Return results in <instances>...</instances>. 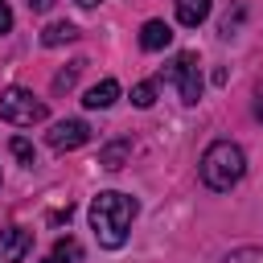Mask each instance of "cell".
Listing matches in <instances>:
<instances>
[{
    "label": "cell",
    "instance_id": "6da1fadb",
    "mask_svg": "<svg viewBox=\"0 0 263 263\" xmlns=\"http://www.w3.org/2000/svg\"><path fill=\"white\" fill-rule=\"evenodd\" d=\"M140 214V201L127 197V193H115V189H103L95 201H90V230L99 238V247L107 251H119L127 242V230Z\"/></svg>",
    "mask_w": 263,
    "mask_h": 263
},
{
    "label": "cell",
    "instance_id": "7a4b0ae2",
    "mask_svg": "<svg viewBox=\"0 0 263 263\" xmlns=\"http://www.w3.org/2000/svg\"><path fill=\"white\" fill-rule=\"evenodd\" d=\"M197 173H201L205 189H214V193H230V189L242 181V173H247V156H242L238 144H230V140H214V144L201 152Z\"/></svg>",
    "mask_w": 263,
    "mask_h": 263
},
{
    "label": "cell",
    "instance_id": "3957f363",
    "mask_svg": "<svg viewBox=\"0 0 263 263\" xmlns=\"http://www.w3.org/2000/svg\"><path fill=\"white\" fill-rule=\"evenodd\" d=\"M0 119L12 127H33L45 119V103L33 99V90H25V86H8L0 95Z\"/></svg>",
    "mask_w": 263,
    "mask_h": 263
},
{
    "label": "cell",
    "instance_id": "277c9868",
    "mask_svg": "<svg viewBox=\"0 0 263 263\" xmlns=\"http://www.w3.org/2000/svg\"><path fill=\"white\" fill-rule=\"evenodd\" d=\"M164 78L177 86L181 103H197V99H201V66H197V53H189V49L177 53V58L168 62Z\"/></svg>",
    "mask_w": 263,
    "mask_h": 263
},
{
    "label": "cell",
    "instance_id": "5b68a950",
    "mask_svg": "<svg viewBox=\"0 0 263 263\" xmlns=\"http://www.w3.org/2000/svg\"><path fill=\"white\" fill-rule=\"evenodd\" d=\"M90 140V127H86V119H58L49 132H45V144L53 148V152H70V148H82Z\"/></svg>",
    "mask_w": 263,
    "mask_h": 263
},
{
    "label": "cell",
    "instance_id": "8992f818",
    "mask_svg": "<svg viewBox=\"0 0 263 263\" xmlns=\"http://www.w3.org/2000/svg\"><path fill=\"white\" fill-rule=\"evenodd\" d=\"M29 247H33V234H29L25 226L0 230V263H21V259L29 255Z\"/></svg>",
    "mask_w": 263,
    "mask_h": 263
},
{
    "label": "cell",
    "instance_id": "52a82bcc",
    "mask_svg": "<svg viewBox=\"0 0 263 263\" xmlns=\"http://www.w3.org/2000/svg\"><path fill=\"white\" fill-rule=\"evenodd\" d=\"M115 99H119V82H115V78H103V82H95V86L82 95V103H86L90 111H107V107H115Z\"/></svg>",
    "mask_w": 263,
    "mask_h": 263
},
{
    "label": "cell",
    "instance_id": "ba28073f",
    "mask_svg": "<svg viewBox=\"0 0 263 263\" xmlns=\"http://www.w3.org/2000/svg\"><path fill=\"white\" fill-rule=\"evenodd\" d=\"M168 41H173V29L164 21H144V29H140V45L144 49H164Z\"/></svg>",
    "mask_w": 263,
    "mask_h": 263
},
{
    "label": "cell",
    "instance_id": "9c48e42d",
    "mask_svg": "<svg viewBox=\"0 0 263 263\" xmlns=\"http://www.w3.org/2000/svg\"><path fill=\"white\" fill-rule=\"evenodd\" d=\"M210 16V0H177V21L185 29H197Z\"/></svg>",
    "mask_w": 263,
    "mask_h": 263
},
{
    "label": "cell",
    "instance_id": "30bf717a",
    "mask_svg": "<svg viewBox=\"0 0 263 263\" xmlns=\"http://www.w3.org/2000/svg\"><path fill=\"white\" fill-rule=\"evenodd\" d=\"M45 263H82V242L78 238H58Z\"/></svg>",
    "mask_w": 263,
    "mask_h": 263
},
{
    "label": "cell",
    "instance_id": "8fae6325",
    "mask_svg": "<svg viewBox=\"0 0 263 263\" xmlns=\"http://www.w3.org/2000/svg\"><path fill=\"white\" fill-rule=\"evenodd\" d=\"M74 37H78V29H74L70 21H53V25L41 33V45L53 49V45H66V41H74Z\"/></svg>",
    "mask_w": 263,
    "mask_h": 263
},
{
    "label": "cell",
    "instance_id": "7c38bea8",
    "mask_svg": "<svg viewBox=\"0 0 263 263\" xmlns=\"http://www.w3.org/2000/svg\"><path fill=\"white\" fill-rule=\"evenodd\" d=\"M127 152H132V144H127V140H115V144H107V148L99 152V164L115 173V168H123V160H127Z\"/></svg>",
    "mask_w": 263,
    "mask_h": 263
},
{
    "label": "cell",
    "instance_id": "4fadbf2b",
    "mask_svg": "<svg viewBox=\"0 0 263 263\" xmlns=\"http://www.w3.org/2000/svg\"><path fill=\"white\" fill-rule=\"evenodd\" d=\"M82 66H86V62H70L66 70H58V74H53V95H62V90H70V86L78 82V74H82Z\"/></svg>",
    "mask_w": 263,
    "mask_h": 263
},
{
    "label": "cell",
    "instance_id": "5bb4252c",
    "mask_svg": "<svg viewBox=\"0 0 263 263\" xmlns=\"http://www.w3.org/2000/svg\"><path fill=\"white\" fill-rule=\"evenodd\" d=\"M132 103L136 107H152L156 103V82H136L132 86Z\"/></svg>",
    "mask_w": 263,
    "mask_h": 263
},
{
    "label": "cell",
    "instance_id": "9a60e30c",
    "mask_svg": "<svg viewBox=\"0 0 263 263\" xmlns=\"http://www.w3.org/2000/svg\"><path fill=\"white\" fill-rule=\"evenodd\" d=\"M222 263H263V247H238V251H230Z\"/></svg>",
    "mask_w": 263,
    "mask_h": 263
},
{
    "label": "cell",
    "instance_id": "2e32d148",
    "mask_svg": "<svg viewBox=\"0 0 263 263\" xmlns=\"http://www.w3.org/2000/svg\"><path fill=\"white\" fill-rule=\"evenodd\" d=\"M8 148H12V156H16L21 164H37V152H33V144H29V140H21V136H16Z\"/></svg>",
    "mask_w": 263,
    "mask_h": 263
},
{
    "label": "cell",
    "instance_id": "e0dca14e",
    "mask_svg": "<svg viewBox=\"0 0 263 263\" xmlns=\"http://www.w3.org/2000/svg\"><path fill=\"white\" fill-rule=\"evenodd\" d=\"M12 29V8H8V0H0V33H8Z\"/></svg>",
    "mask_w": 263,
    "mask_h": 263
},
{
    "label": "cell",
    "instance_id": "ac0fdd59",
    "mask_svg": "<svg viewBox=\"0 0 263 263\" xmlns=\"http://www.w3.org/2000/svg\"><path fill=\"white\" fill-rule=\"evenodd\" d=\"M49 4H53V0H29V8H33V12H45Z\"/></svg>",
    "mask_w": 263,
    "mask_h": 263
},
{
    "label": "cell",
    "instance_id": "d6986e66",
    "mask_svg": "<svg viewBox=\"0 0 263 263\" xmlns=\"http://www.w3.org/2000/svg\"><path fill=\"white\" fill-rule=\"evenodd\" d=\"M255 115L263 119V90H259V103H255Z\"/></svg>",
    "mask_w": 263,
    "mask_h": 263
},
{
    "label": "cell",
    "instance_id": "ffe728a7",
    "mask_svg": "<svg viewBox=\"0 0 263 263\" xmlns=\"http://www.w3.org/2000/svg\"><path fill=\"white\" fill-rule=\"evenodd\" d=\"M78 4H82V8H95V4H103V0H78Z\"/></svg>",
    "mask_w": 263,
    "mask_h": 263
}]
</instances>
